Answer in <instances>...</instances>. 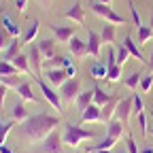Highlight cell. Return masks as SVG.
Returning a JSON list of instances; mask_svg holds the SVG:
<instances>
[{"label":"cell","instance_id":"33","mask_svg":"<svg viewBox=\"0 0 153 153\" xmlns=\"http://www.w3.org/2000/svg\"><path fill=\"white\" fill-rule=\"evenodd\" d=\"M100 36H102V43H106V45L115 43V24H106V26L102 28Z\"/></svg>","mask_w":153,"mask_h":153},{"label":"cell","instance_id":"38","mask_svg":"<svg viewBox=\"0 0 153 153\" xmlns=\"http://www.w3.org/2000/svg\"><path fill=\"white\" fill-rule=\"evenodd\" d=\"M132 98H134V104H132V115L143 113V98H140V94H132Z\"/></svg>","mask_w":153,"mask_h":153},{"label":"cell","instance_id":"50","mask_svg":"<svg viewBox=\"0 0 153 153\" xmlns=\"http://www.w3.org/2000/svg\"><path fill=\"white\" fill-rule=\"evenodd\" d=\"M98 2H102V4H111L113 0H98Z\"/></svg>","mask_w":153,"mask_h":153},{"label":"cell","instance_id":"41","mask_svg":"<svg viewBox=\"0 0 153 153\" xmlns=\"http://www.w3.org/2000/svg\"><path fill=\"white\" fill-rule=\"evenodd\" d=\"M136 117H138V126H140L143 138H145V136H147V132H149V130H147V115H145V111H143V113H138Z\"/></svg>","mask_w":153,"mask_h":153},{"label":"cell","instance_id":"34","mask_svg":"<svg viewBox=\"0 0 153 153\" xmlns=\"http://www.w3.org/2000/svg\"><path fill=\"white\" fill-rule=\"evenodd\" d=\"M115 145H117V138L106 136V138L100 140L98 145H89V147H87V153H89V151H100V149H111V147H115Z\"/></svg>","mask_w":153,"mask_h":153},{"label":"cell","instance_id":"24","mask_svg":"<svg viewBox=\"0 0 153 153\" xmlns=\"http://www.w3.org/2000/svg\"><path fill=\"white\" fill-rule=\"evenodd\" d=\"M19 47H22V41H19V38H11V45H9V47H7V51L2 53V60L13 62L15 57L22 53V51H19Z\"/></svg>","mask_w":153,"mask_h":153},{"label":"cell","instance_id":"27","mask_svg":"<svg viewBox=\"0 0 153 153\" xmlns=\"http://www.w3.org/2000/svg\"><path fill=\"white\" fill-rule=\"evenodd\" d=\"M76 108H79L81 113L89 106V104H94V89H87V91H81L79 94V98H76Z\"/></svg>","mask_w":153,"mask_h":153},{"label":"cell","instance_id":"6","mask_svg":"<svg viewBox=\"0 0 153 153\" xmlns=\"http://www.w3.org/2000/svg\"><path fill=\"white\" fill-rule=\"evenodd\" d=\"M64 140L55 130L49 134V136L43 140V153H64Z\"/></svg>","mask_w":153,"mask_h":153},{"label":"cell","instance_id":"28","mask_svg":"<svg viewBox=\"0 0 153 153\" xmlns=\"http://www.w3.org/2000/svg\"><path fill=\"white\" fill-rule=\"evenodd\" d=\"M13 64L22 70L24 74H28V76H32V66H30V60H28V53L24 55V53H19L15 60H13Z\"/></svg>","mask_w":153,"mask_h":153},{"label":"cell","instance_id":"46","mask_svg":"<svg viewBox=\"0 0 153 153\" xmlns=\"http://www.w3.org/2000/svg\"><path fill=\"white\" fill-rule=\"evenodd\" d=\"M0 153H15L11 145H0Z\"/></svg>","mask_w":153,"mask_h":153},{"label":"cell","instance_id":"10","mask_svg":"<svg viewBox=\"0 0 153 153\" xmlns=\"http://www.w3.org/2000/svg\"><path fill=\"white\" fill-rule=\"evenodd\" d=\"M100 47H102V36L96 30H87V53L91 57H100Z\"/></svg>","mask_w":153,"mask_h":153},{"label":"cell","instance_id":"14","mask_svg":"<svg viewBox=\"0 0 153 153\" xmlns=\"http://www.w3.org/2000/svg\"><path fill=\"white\" fill-rule=\"evenodd\" d=\"M28 60H30V66H32V72H38L41 74V70H43V55H41V51H38V45H32L30 49H28Z\"/></svg>","mask_w":153,"mask_h":153},{"label":"cell","instance_id":"47","mask_svg":"<svg viewBox=\"0 0 153 153\" xmlns=\"http://www.w3.org/2000/svg\"><path fill=\"white\" fill-rule=\"evenodd\" d=\"M147 68H149V72H153V49H151V57H149V62H147Z\"/></svg>","mask_w":153,"mask_h":153},{"label":"cell","instance_id":"42","mask_svg":"<svg viewBox=\"0 0 153 153\" xmlns=\"http://www.w3.org/2000/svg\"><path fill=\"white\" fill-rule=\"evenodd\" d=\"M128 151H130V153H138V151H140V149H138V145L134 143L132 134H128Z\"/></svg>","mask_w":153,"mask_h":153},{"label":"cell","instance_id":"56","mask_svg":"<svg viewBox=\"0 0 153 153\" xmlns=\"http://www.w3.org/2000/svg\"><path fill=\"white\" fill-rule=\"evenodd\" d=\"M74 153H81V151H74Z\"/></svg>","mask_w":153,"mask_h":153},{"label":"cell","instance_id":"12","mask_svg":"<svg viewBox=\"0 0 153 153\" xmlns=\"http://www.w3.org/2000/svg\"><path fill=\"white\" fill-rule=\"evenodd\" d=\"M68 49H70V53L74 55V60H81V57L89 55V53H87V41H81L79 36H72V38H70Z\"/></svg>","mask_w":153,"mask_h":153},{"label":"cell","instance_id":"1","mask_svg":"<svg viewBox=\"0 0 153 153\" xmlns=\"http://www.w3.org/2000/svg\"><path fill=\"white\" fill-rule=\"evenodd\" d=\"M57 126H60V117H55V115L47 113L45 108H41L38 115H30L24 123H19L17 136H22L30 143H38V140H45Z\"/></svg>","mask_w":153,"mask_h":153},{"label":"cell","instance_id":"55","mask_svg":"<svg viewBox=\"0 0 153 153\" xmlns=\"http://www.w3.org/2000/svg\"><path fill=\"white\" fill-rule=\"evenodd\" d=\"M119 153H130V151H119Z\"/></svg>","mask_w":153,"mask_h":153},{"label":"cell","instance_id":"48","mask_svg":"<svg viewBox=\"0 0 153 153\" xmlns=\"http://www.w3.org/2000/svg\"><path fill=\"white\" fill-rule=\"evenodd\" d=\"M138 153H153V147H143Z\"/></svg>","mask_w":153,"mask_h":153},{"label":"cell","instance_id":"29","mask_svg":"<svg viewBox=\"0 0 153 153\" xmlns=\"http://www.w3.org/2000/svg\"><path fill=\"white\" fill-rule=\"evenodd\" d=\"M38 26H41V24H38V19H32V24H30V28H28V30L24 32V36L19 38V41H22L24 45L32 43L34 38H36V34H38Z\"/></svg>","mask_w":153,"mask_h":153},{"label":"cell","instance_id":"54","mask_svg":"<svg viewBox=\"0 0 153 153\" xmlns=\"http://www.w3.org/2000/svg\"><path fill=\"white\" fill-rule=\"evenodd\" d=\"M149 134H153V128H149Z\"/></svg>","mask_w":153,"mask_h":153},{"label":"cell","instance_id":"3","mask_svg":"<svg viewBox=\"0 0 153 153\" xmlns=\"http://www.w3.org/2000/svg\"><path fill=\"white\" fill-rule=\"evenodd\" d=\"M36 83H38V87H41V94L45 96V100L57 111V113H62L64 111V102H62V96L55 91V87H51L43 76H36Z\"/></svg>","mask_w":153,"mask_h":153},{"label":"cell","instance_id":"39","mask_svg":"<svg viewBox=\"0 0 153 153\" xmlns=\"http://www.w3.org/2000/svg\"><path fill=\"white\" fill-rule=\"evenodd\" d=\"M130 11H132V19H134V26L136 28H140L143 26V22H140V15H138V9H136V4L130 0Z\"/></svg>","mask_w":153,"mask_h":153},{"label":"cell","instance_id":"32","mask_svg":"<svg viewBox=\"0 0 153 153\" xmlns=\"http://www.w3.org/2000/svg\"><path fill=\"white\" fill-rule=\"evenodd\" d=\"M121 72H123V66H119V64L111 66L108 72H106V79H104V81H108V83H117V81H121Z\"/></svg>","mask_w":153,"mask_h":153},{"label":"cell","instance_id":"22","mask_svg":"<svg viewBox=\"0 0 153 153\" xmlns=\"http://www.w3.org/2000/svg\"><path fill=\"white\" fill-rule=\"evenodd\" d=\"M91 89H94V104H98V106H104V104L111 100V96H113V94H106V91L100 87V83H98V81L94 83V87H91Z\"/></svg>","mask_w":153,"mask_h":153},{"label":"cell","instance_id":"31","mask_svg":"<svg viewBox=\"0 0 153 153\" xmlns=\"http://www.w3.org/2000/svg\"><path fill=\"white\" fill-rule=\"evenodd\" d=\"M22 81H24L22 74H0V83L7 85V87H13V89H17V85Z\"/></svg>","mask_w":153,"mask_h":153},{"label":"cell","instance_id":"52","mask_svg":"<svg viewBox=\"0 0 153 153\" xmlns=\"http://www.w3.org/2000/svg\"><path fill=\"white\" fill-rule=\"evenodd\" d=\"M38 2H43V4L47 7V4H49V0H38Z\"/></svg>","mask_w":153,"mask_h":153},{"label":"cell","instance_id":"20","mask_svg":"<svg viewBox=\"0 0 153 153\" xmlns=\"http://www.w3.org/2000/svg\"><path fill=\"white\" fill-rule=\"evenodd\" d=\"M0 26H2V30L11 36V38H19V34H22V30H19V26L13 22V19L9 15H2V19H0Z\"/></svg>","mask_w":153,"mask_h":153},{"label":"cell","instance_id":"51","mask_svg":"<svg viewBox=\"0 0 153 153\" xmlns=\"http://www.w3.org/2000/svg\"><path fill=\"white\" fill-rule=\"evenodd\" d=\"M149 26H151V30H153V11H151V24H149Z\"/></svg>","mask_w":153,"mask_h":153},{"label":"cell","instance_id":"21","mask_svg":"<svg viewBox=\"0 0 153 153\" xmlns=\"http://www.w3.org/2000/svg\"><path fill=\"white\" fill-rule=\"evenodd\" d=\"M68 64H72V60H68L66 55H55L51 60L43 62V70H47V68H66Z\"/></svg>","mask_w":153,"mask_h":153},{"label":"cell","instance_id":"49","mask_svg":"<svg viewBox=\"0 0 153 153\" xmlns=\"http://www.w3.org/2000/svg\"><path fill=\"white\" fill-rule=\"evenodd\" d=\"M89 153H113L111 149H100V151H89Z\"/></svg>","mask_w":153,"mask_h":153},{"label":"cell","instance_id":"13","mask_svg":"<svg viewBox=\"0 0 153 153\" xmlns=\"http://www.w3.org/2000/svg\"><path fill=\"white\" fill-rule=\"evenodd\" d=\"M64 17H66V19H74V22L81 26V24L85 22V9H83V4H81V0H74V4L64 13Z\"/></svg>","mask_w":153,"mask_h":153},{"label":"cell","instance_id":"36","mask_svg":"<svg viewBox=\"0 0 153 153\" xmlns=\"http://www.w3.org/2000/svg\"><path fill=\"white\" fill-rule=\"evenodd\" d=\"M151 87H153V72H147V74H143V79H140V87H138V89H140L143 94H147Z\"/></svg>","mask_w":153,"mask_h":153},{"label":"cell","instance_id":"8","mask_svg":"<svg viewBox=\"0 0 153 153\" xmlns=\"http://www.w3.org/2000/svg\"><path fill=\"white\" fill-rule=\"evenodd\" d=\"M51 28V32L55 34V38H57V43H70V38L72 36H76V28L79 26H57V24H53V26H49Z\"/></svg>","mask_w":153,"mask_h":153},{"label":"cell","instance_id":"19","mask_svg":"<svg viewBox=\"0 0 153 153\" xmlns=\"http://www.w3.org/2000/svg\"><path fill=\"white\" fill-rule=\"evenodd\" d=\"M15 91H17V96H19L24 102H38V98H36L34 91H32V85H30L28 81H22V83L17 85Z\"/></svg>","mask_w":153,"mask_h":153},{"label":"cell","instance_id":"53","mask_svg":"<svg viewBox=\"0 0 153 153\" xmlns=\"http://www.w3.org/2000/svg\"><path fill=\"white\" fill-rule=\"evenodd\" d=\"M149 115H151V119H153V108H151V111H149Z\"/></svg>","mask_w":153,"mask_h":153},{"label":"cell","instance_id":"4","mask_svg":"<svg viewBox=\"0 0 153 153\" xmlns=\"http://www.w3.org/2000/svg\"><path fill=\"white\" fill-rule=\"evenodd\" d=\"M91 13H96L98 17L106 19V24H115V26H121V24H126V17H121L119 13H115V11L111 9V4L94 2V4H91Z\"/></svg>","mask_w":153,"mask_h":153},{"label":"cell","instance_id":"37","mask_svg":"<svg viewBox=\"0 0 153 153\" xmlns=\"http://www.w3.org/2000/svg\"><path fill=\"white\" fill-rule=\"evenodd\" d=\"M130 57H132V55H130V51H128V49H126V45L121 43V45H119V49H117V64H119V66H123V64L130 60Z\"/></svg>","mask_w":153,"mask_h":153},{"label":"cell","instance_id":"9","mask_svg":"<svg viewBox=\"0 0 153 153\" xmlns=\"http://www.w3.org/2000/svg\"><path fill=\"white\" fill-rule=\"evenodd\" d=\"M119 100H121V96H119V94H113V96H111V100L102 106V123H104V126H108V121L115 119V113H117V104H119Z\"/></svg>","mask_w":153,"mask_h":153},{"label":"cell","instance_id":"11","mask_svg":"<svg viewBox=\"0 0 153 153\" xmlns=\"http://www.w3.org/2000/svg\"><path fill=\"white\" fill-rule=\"evenodd\" d=\"M132 104H134V98H132V96L121 98L119 104H117V113H115V117L121 119L126 126H128V119H130V115H132Z\"/></svg>","mask_w":153,"mask_h":153},{"label":"cell","instance_id":"15","mask_svg":"<svg viewBox=\"0 0 153 153\" xmlns=\"http://www.w3.org/2000/svg\"><path fill=\"white\" fill-rule=\"evenodd\" d=\"M123 45H126V49L130 51V55L134 57V60H138L140 64H147V62H145V55H143V51H140V47H138V43H134V38H132L130 34L123 36Z\"/></svg>","mask_w":153,"mask_h":153},{"label":"cell","instance_id":"26","mask_svg":"<svg viewBox=\"0 0 153 153\" xmlns=\"http://www.w3.org/2000/svg\"><path fill=\"white\" fill-rule=\"evenodd\" d=\"M106 72H108V68H106L104 62H94V64L89 66V74H91V79H94V81L106 79Z\"/></svg>","mask_w":153,"mask_h":153},{"label":"cell","instance_id":"7","mask_svg":"<svg viewBox=\"0 0 153 153\" xmlns=\"http://www.w3.org/2000/svg\"><path fill=\"white\" fill-rule=\"evenodd\" d=\"M45 81L51 87H62L68 81V74H66L64 68H47L45 70Z\"/></svg>","mask_w":153,"mask_h":153},{"label":"cell","instance_id":"2","mask_svg":"<svg viewBox=\"0 0 153 153\" xmlns=\"http://www.w3.org/2000/svg\"><path fill=\"white\" fill-rule=\"evenodd\" d=\"M87 138H96V132L94 130H83L81 126H74V123H66L64 126V134H62L64 145L76 149V147H79L83 140H87Z\"/></svg>","mask_w":153,"mask_h":153},{"label":"cell","instance_id":"30","mask_svg":"<svg viewBox=\"0 0 153 153\" xmlns=\"http://www.w3.org/2000/svg\"><path fill=\"white\" fill-rule=\"evenodd\" d=\"M136 36H138V45H147L151 38H153V30H151V26H140V28H136Z\"/></svg>","mask_w":153,"mask_h":153},{"label":"cell","instance_id":"18","mask_svg":"<svg viewBox=\"0 0 153 153\" xmlns=\"http://www.w3.org/2000/svg\"><path fill=\"white\" fill-rule=\"evenodd\" d=\"M128 126L121 121V119H117V117H115L113 121H108V126H106V136H111V138H121L123 136V130H126Z\"/></svg>","mask_w":153,"mask_h":153},{"label":"cell","instance_id":"35","mask_svg":"<svg viewBox=\"0 0 153 153\" xmlns=\"http://www.w3.org/2000/svg\"><path fill=\"white\" fill-rule=\"evenodd\" d=\"M15 123H17V121H13V119L7 121V123L0 119V145H4V140H7V136H9V132L15 128Z\"/></svg>","mask_w":153,"mask_h":153},{"label":"cell","instance_id":"23","mask_svg":"<svg viewBox=\"0 0 153 153\" xmlns=\"http://www.w3.org/2000/svg\"><path fill=\"white\" fill-rule=\"evenodd\" d=\"M140 79H143V72L140 70H134V72H130L126 79H121V83L128 87V89H132V91H136L138 87H140Z\"/></svg>","mask_w":153,"mask_h":153},{"label":"cell","instance_id":"44","mask_svg":"<svg viewBox=\"0 0 153 153\" xmlns=\"http://www.w3.org/2000/svg\"><path fill=\"white\" fill-rule=\"evenodd\" d=\"M15 7H17L19 13H26V9H28V0H15Z\"/></svg>","mask_w":153,"mask_h":153},{"label":"cell","instance_id":"5","mask_svg":"<svg viewBox=\"0 0 153 153\" xmlns=\"http://www.w3.org/2000/svg\"><path fill=\"white\" fill-rule=\"evenodd\" d=\"M79 94H81V81L76 79H68L62 87H60V96H62V102H68V104H72V102H76V98H79Z\"/></svg>","mask_w":153,"mask_h":153},{"label":"cell","instance_id":"16","mask_svg":"<svg viewBox=\"0 0 153 153\" xmlns=\"http://www.w3.org/2000/svg\"><path fill=\"white\" fill-rule=\"evenodd\" d=\"M38 51H41L43 60H51V57H55V41L53 38H43V41H38Z\"/></svg>","mask_w":153,"mask_h":153},{"label":"cell","instance_id":"17","mask_svg":"<svg viewBox=\"0 0 153 153\" xmlns=\"http://www.w3.org/2000/svg\"><path fill=\"white\" fill-rule=\"evenodd\" d=\"M85 121H102V106L89 104V106L81 113V123H85Z\"/></svg>","mask_w":153,"mask_h":153},{"label":"cell","instance_id":"43","mask_svg":"<svg viewBox=\"0 0 153 153\" xmlns=\"http://www.w3.org/2000/svg\"><path fill=\"white\" fill-rule=\"evenodd\" d=\"M64 70H66V74H68V79H74V76L79 74V70H76V66H74V64H68Z\"/></svg>","mask_w":153,"mask_h":153},{"label":"cell","instance_id":"45","mask_svg":"<svg viewBox=\"0 0 153 153\" xmlns=\"http://www.w3.org/2000/svg\"><path fill=\"white\" fill-rule=\"evenodd\" d=\"M7 85H2V83H0V106H4V98H7Z\"/></svg>","mask_w":153,"mask_h":153},{"label":"cell","instance_id":"40","mask_svg":"<svg viewBox=\"0 0 153 153\" xmlns=\"http://www.w3.org/2000/svg\"><path fill=\"white\" fill-rule=\"evenodd\" d=\"M9 45H11V36L4 30H0V51H7Z\"/></svg>","mask_w":153,"mask_h":153},{"label":"cell","instance_id":"25","mask_svg":"<svg viewBox=\"0 0 153 153\" xmlns=\"http://www.w3.org/2000/svg\"><path fill=\"white\" fill-rule=\"evenodd\" d=\"M11 117H13V121H17V123H24V121L30 117L26 104H24V102H17V104L13 106V111H11Z\"/></svg>","mask_w":153,"mask_h":153}]
</instances>
